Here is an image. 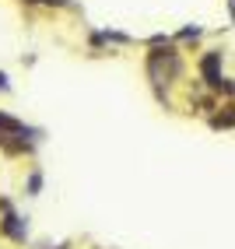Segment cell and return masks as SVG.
Returning <instances> with one entry per match:
<instances>
[{
    "mask_svg": "<svg viewBox=\"0 0 235 249\" xmlns=\"http://www.w3.org/2000/svg\"><path fill=\"white\" fill-rule=\"evenodd\" d=\"M0 211H4L0 231H4L7 239H14V242H25V239H28V221H25V218H18V214L11 211V200H0Z\"/></svg>",
    "mask_w": 235,
    "mask_h": 249,
    "instance_id": "1",
    "label": "cell"
},
{
    "mask_svg": "<svg viewBox=\"0 0 235 249\" xmlns=\"http://www.w3.org/2000/svg\"><path fill=\"white\" fill-rule=\"evenodd\" d=\"M221 63H225L221 49H207V53L197 60V67H200V74H204V81L211 88H217V81H221Z\"/></svg>",
    "mask_w": 235,
    "mask_h": 249,
    "instance_id": "2",
    "label": "cell"
},
{
    "mask_svg": "<svg viewBox=\"0 0 235 249\" xmlns=\"http://www.w3.org/2000/svg\"><path fill=\"white\" fill-rule=\"evenodd\" d=\"M39 193H42V172L36 169L28 176V196H39Z\"/></svg>",
    "mask_w": 235,
    "mask_h": 249,
    "instance_id": "3",
    "label": "cell"
},
{
    "mask_svg": "<svg viewBox=\"0 0 235 249\" xmlns=\"http://www.w3.org/2000/svg\"><path fill=\"white\" fill-rule=\"evenodd\" d=\"M211 126H217V130H228V126H235V112H221V116H214V120H211Z\"/></svg>",
    "mask_w": 235,
    "mask_h": 249,
    "instance_id": "4",
    "label": "cell"
},
{
    "mask_svg": "<svg viewBox=\"0 0 235 249\" xmlns=\"http://www.w3.org/2000/svg\"><path fill=\"white\" fill-rule=\"evenodd\" d=\"M179 39H200V28H197V25H193V28H182Z\"/></svg>",
    "mask_w": 235,
    "mask_h": 249,
    "instance_id": "5",
    "label": "cell"
},
{
    "mask_svg": "<svg viewBox=\"0 0 235 249\" xmlns=\"http://www.w3.org/2000/svg\"><path fill=\"white\" fill-rule=\"evenodd\" d=\"M0 91H11V85H7V74L0 71Z\"/></svg>",
    "mask_w": 235,
    "mask_h": 249,
    "instance_id": "6",
    "label": "cell"
},
{
    "mask_svg": "<svg viewBox=\"0 0 235 249\" xmlns=\"http://www.w3.org/2000/svg\"><path fill=\"white\" fill-rule=\"evenodd\" d=\"M228 7H232V21H235V0H228Z\"/></svg>",
    "mask_w": 235,
    "mask_h": 249,
    "instance_id": "7",
    "label": "cell"
}]
</instances>
